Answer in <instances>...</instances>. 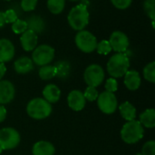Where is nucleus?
I'll use <instances>...</instances> for the list:
<instances>
[{
  "label": "nucleus",
  "mask_w": 155,
  "mask_h": 155,
  "mask_svg": "<svg viewBox=\"0 0 155 155\" xmlns=\"http://www.w3.org/2000/svg\"><path fill=\"white\" fill-rule=\"evenodd\" d=\"M143 76L144 78L153 84L155 82V62H151L148 64L145 65V67L143 68Z\"/></svg>",
  "instance_id": "nucleus-25"
},
{
  "label": "nucleus",
  "mask_w": 155,
  "mask_h": 155,
  "mask_svg": "<svg viewBox=\"0 0 155 155\" xmlns=\"http://www.w3.org/2000/svg\"><path fill=\"white\" fill-rule=\"evenodd\" d=\"M142 155H155V142L153 140L148 141L143 144Z\"/></svg>",
  "instance_id": "nucleus-30"
},
{
  "label": "nucleus",
  "mask_w": 155,
  "mask_h": 155,
  "mask_svg": "<svg viewBox=\"0 0 155 155\" xmlns=\"http://www.w3.org/2000/svg\"><path fill=\"white\" fill-rule=\"evenodd\" d=\"M130 67V60L124 53H116L112 55L107 63V72L113 78L124 76Z\"/></svg>",
  "instance_id": "nucleus-1"
},
{
  "label": "nucleus",
  "mask_w": 155,
  "mask_h": 155,
  "mask_svg": "<svg viewBox=\"0 0 155 155\" xmlns=\"http://www.w3.org/2000/svg\"><path fill=\"white\" fill-rule=\"evenodd\" d=\"M37 40H38L37 34H35L34 31L29 29L25 31L20 37L21 45L23 49L26 52H30L36 47Z\"/></svg>",
  "instance_id": "nucleus-13"
},
{
  "label": "nucleus",
  "mask_w": 155,
  "mask_h": 155,
  "mask_svg": "<svg viewBox=\"0 0 155 155\" xmlns=\"http://www.w3.org/2000/svg\"><path fill=\"white\" fill-rule=\"evenodd\" d=\"M117 88H118V84H117V81L115 80V78H109L106 83H105V89L107 92H110V93H114L115 91H117Z\"/></svg>",
  "instance_id": "nucleus-34"
},
{
  "label": "nucleus",
  "mask_w": 155,
  "mask_h": 155,
  "mask_svg": "<svg viewBox=\"0 0 155 155\" xmlns=\"http://www.w3.org/2000/svg\"><path fill=\"white\" fill-rule=\"evenodd\" d=\"M67 20L68 24L74 30H84L89 22V12L86 5L81 4L74 6L68 14Z\"/></svg>",
  "instance_id": "nucleus-2"
},
{
  "label": "nucleus",
  "mask_w": 155,
  "mask_h": 155,
  "mask_svg": "<svg viewBox=\"0 0 155 155\" xmlns=\"http://www.w3.org/2000/svg\"><path fill=\"white\" fill-rule=\"evenodd\" d=\"M144 134L143 126L139 121L133 120L127 122L121 130V137L123 141L128 144H134L143 139Z\"/></svg>",
  "instance_id": "nucleus-4"
},
{
  "label": "nucleus",
  "mask_w": 155,
  "mask_h": 155,
  "mask_svg": "<svg viewBox=\"0 0 155 155\" xmlns=\"http://www.w3.org/2000/svg\"><path fill=\"white\" fill-rule=\"evenodd\" d=\"M15 55V46L13 43L6 39H0V63H6L13 59Z\"/></svg>",
  "instance_id": "nucleus-14"
},
{
  "label": "nucleus",
  "mask_w": 155,
  "mask_h": 155,
  "mask_svg": "<svg viewBox=\"0 0 155 155\" xmlns=\"http://www.w3.org/2000/svg\"><path fill=\"white\" fill-rule=\"evenodd\" d=\"M33 155H54L55 148L53 143L46 141H39L35 143L32 149Z\"/></svg>",
  "instance_id": "nucleus-16"
},
{
  "label": "nucleus",
  "mask_w": 155,
  "mask_h": 155,
  "mask_svg": "<svg viewBox=\"0 0 155 155\" xmlns=\"http://www.w3.org/2000/svg\"><path fill=\"white\" fill-rule=\"evenodd\" d=\"M37 5V0H21V7L25 12L33 11Z\"/></svg>",
  "instance_id": "nucleus-31"
},
{
  "label": "nucleus",
  "mask_w": 155,
  "mask_h": 155,
  "mask_svg": "<svg viewBox=\"0 0 155 155\" xmlns=\"http://www.w3.org/2000/svg\"><path fill=\"white\" fill-rule=\"evenodd\" d=\"M14 69L17 74H27L34 69V63L31 58L22 56L15 62Z\"/></svg>",
  "instance_id": "nucleus-18"
},
{
  "label": "nucleus",
  "mask_w": 155,
  "mask_h": 155,
  "mask_svg": "<svg viewBox=\"0 0 155 155\" xmlns=\"http://www.w3.org/2000/svg\"><path fill=\"white\" fill-rule=\"evenodd\" d=\"M98 91L96 90L95 87L93 86H88L84 93V96L85 98V100H88L89 102H94L97 99L98 97Z\"/></svg>",
  "instance_id": "nucleus-29"
},
{
  "label": "nucleus",
  "mask_w": 155,
  "mask_h": 155,
  "mask_svg": "<svg viewBox=\"0 0 155 155\" xmlns=\"http://www.w3.org/2000/svg\"><path fill=\"white\" fill-rule=\"evenodd\" d=\"M133 0H111L112 4L114 5V7L118 9H126L128 8Z\"/></svg>",
  "instance_id": "nucleus-33"
},
{
  "label": "nucleus",
  "mask_w": 155,
  "mask_h": 155,
  "mask_svg": "<svg viewBox=\"0 0 155 155\" xmlns=\"http://www.w3.org/2000/svg\"><path fill=\"white\" fill-rule=\"evenodd\" d=\"M140 123L142 125L147 127V128H154L155 127V110L151 108L145 110L143 113H142L139 116Z\"/></svg>",
  "instance_id": "nucleus-20"
},
{
  "label": "nucleus",
  "mask_w": 155,
  "mask_h": 155,
  "mask_svg": "<svg viewBox=\"0 0 155 155\" xmlns=\"http://www.w3.org/2000/svg\"><path fill=\"white\" fill-rule=\"evenodd\" d=\"M67 103L69 107L75 111H81L84 108L86 100L84 96V94L79 90H73L69 93L67 97Z\"/></svg>",
  "instance_id": "nucleus-11"
},
{
  "label": "nucleus",
  "mask_w": 155,
  "mask_h": 155,
  "mask_svg": "<svg viewBox=\"0 0 155 155\" xmlns=\"http://www.w3.org/2000/svg\"><path fill=\"white\" fill-rule=\"evenodd\" d=\"M25 22L27 24V29L34 31L35 34L41 33L45 29V22L40 16L37 15L30 16Z\"/></svg>",
  "instance_id": "nucleus-21"
},
{
  "label": "nucleus",
  "mask_w": 155,
  "mask_h": 155,
  "mask_svg": "<svg viewBox=\"0 0 155 155\" xmlns=\"http://www.w3.org/2000/svg\"><path fill=\"white\" fill-rule=\"evenodd\" d=\"M5 24V18H4V13L0 12V27L4 26Z\"/></svg>",
  "instance_id": "nucleus-37"
},
{
  "label": "nucleus",
  "mask_w": 155,
  "mask_h": 155,
  "mask_svg": "<svg viewBox=\"0 0 155 155\" xmlns=\"http://www.w3.org/2000/svg\"><path fill=\"white\" fill-rule=\"evenodd\" d=\"M95 50H97V53L98 54L106 55V54H108L112 51V47L110 45L109 41L103 40L100 43H97V45H96V49Z\"/></svg>",
  "instance_id": "nucleus-28"
},
{
  "label": "nucleus",
  "mask_w": 155,
  "mask_h": 155,
  "mask_svg": "<svg viewBox=\"0 0 155 155\" xmlns=\"http://www.w3.org/2000/svg\"><path fill=\"white\" fill-rule=\"evenodd\" d=\"M44 99L50 104H54L59 101L61 97V90L55 84H47L43 90Z\"/></svg>",
  "instance_id": "nucleus-17"
},
{
  "label": "nucleus",
  "mask_w": 155,
  "mask_h": 155,
  "mask_svg": "<svg viewBox=\"0 0 155 155\" xmlns=\"http://www.w3.org/2000/svg\"><path fill=\"white\" fill-rule=\"evenodd\" d=\"M21 137L19 133L12 128L5 127L0 130V150H11L15 148L20 143Z\"/></svg>",
  "instance_id": "nucleus-5"
},
{
  "label": "nucleus",
  "mask_w": 155,
  "mask_h": 155,
  "mask_svg": "<svg viewBox=\"0 0 155 155\" xmlns=\"http://www.w3.org/2000/svg\"><path fill=\"white\" fill-rule=\"evenodd\" d=\"M124 76V84L130 91H135L141 86V76L140 74L135 70L127 71Z\"/></svg>",
  "instance_id": "nucleus-15"
},
{
  "label": "nucleus",
  "mask_w": 155,
  "mask_h": 155,
  "mask_svg": "<svg viewBox=\"0 0 155 155\" xmlns=\"http://www.w3.org/2000/svg\"><path fill=\"white\" fill-rule=\"evenodd\" d=\"M54 57V49L48 45L36 46L32 54V61L37 65L44 66L49 64Z\"/></svg>",
  "instance_id": "nucleus-7"
},
{
  "label": "nucleus",
  "mask_w": 155,
  "mask_h": 155,
  "mask_svg": "<svg viewBox=\"0 0 155 155\" xmlns=\"http://www.w3.org/2000/svg\"><path fill=\"white\" fill-rule=\"evenodd\" d=\"M109 43L112 50L115 51L116 53H124L129 47V38L121 31L113 32L110 36Z\"/></svg>",
  "instance_id": "nucleus-10"
},
{
  "label": "nucleus",
  "mask_w": 155,
  "mask_h": 155,
  "mask_svg": "<svg viewBox=\"0 0 155 155\" xmlns=\"http://www.w3.org/2000/svg\"><path fill=\"white\" fill-rule=\"evenodd\" d=\"M12 30L16 35H22L25 31L27 30V24L25 20L17 19L12 24Z\"/></svg>",
  "instance_id": "nucleus-27"
},
{
  "label": "nucleus",
  "mask_w": 155,
  "mask_h": 155,
  "mask_svg": "<svg viewBox=\"0 0 155 155\" xmlns=\"http://www.w3.org/2000/svg\"><path fill=\"white\" fill-rule=\"evenodd\" d=\"M6 72V67L4 64V63H0V80L4 77Z\"/></svg>",
  "instance_id": "nucleus-36"
},
{
  "label": "nucleus",
  "mask_w": 155,
  "mask_h": 155,
  "mask_svg": "<svg viewBox=\"0 0 155 155\" xmlns=\"http://www.w3.org/2000/svg\"><path fill=\"white\" fill-rule=\"evenodd\" d=\"M27 114L35 120H43L47 118L52 113V105L44 98H34L26 106Z\"/></svg>",
  "instance_id": "nucleus-3"
},
{
  "label": "nucleus",
  "mask_w": 155,
  "mask_h": 155,
  "mask_svg": "<svg viewBox=\"0 0 155 155\" xmlns=\"http://www.w3.org/2000/svg\"><path fill=\"white\" fill-rule=\"evenodd\" d=\"M75 45L84 53H92L96 49L97 39L96 37L86 30L79 31L75 35Z\"/></svg>",
  "instance_id": "nucleus-6"
},
{
  "label": "nucleus",
  "mask_w": 155,
  "mask_h": 155,
  "mask_svg": "<svg viewBox=\"0 0 155 155\" xmlns=\"http://www.w3.org/2000/svg\"><path fill=\"white\" fill-rule=\"evenodd\" d=\"M5 1H10V0H5Z\"/></svg>",
  "instance_id": "nucleus-39"
},
{
  "label": "nucleus",
  "mask_w": 155,
  "mask_h": 155,
  "mask_svg": "<svg viewBox=\"0 0 155 155\" xmlns=\"http://www.w3.org/2000/svg\"><path fill=\"white\" fill-rule=\"evenodd\" d=\"M143 10L151 18L152 21L155 20V0H144L143 2Z\"/></svg>",
  "instance_id": "nucleus-26"
},
{
  "label": "nucleus",
  "mask_w": 155,
  "mask_h": 155,
  "mask_svg": "<svg viewBox=\"0 0 155 155\" xmlns=\"http://www.w3.org/2000/svg\"><path fill=\"white\" fill-rule=\"evenodd\" d=\"M97 105L99 109L105 114H114L117 107L118 102L115 94L110 92H103L97 97Z\"/></svg>",
  "instance_id": "nucleus-9"
},
{
  "label": "nucleus",
  "mask_w": 155,
  "mask_h": 155,
  "mask_svg": "<svg viewBox=\"0 0 155 155\" xmlns=\"http://www.w3.org/2000/svg\"><path fill=\"white\" fill-rule=\"evenodd\" d=\"M14 84L7 80H0V104H9L15 97Z\"/></svg>",
  "instance_id": "nucleus-12"
},
{
  "label": "nucleus",
  "mask_w": 155,
  "mask_h": 155,
  "mask_svg": "<svg viewBox=\"0 0 155 155\" xmlns=\"http://www.w3.org/2000/svg\"><path fill=\"white\" fill-rule=\"evenodd\" d=\"M104 71L103 67L99 64H94L89 65L84 74V82L88 86L97 87L99 86L104 80Z\"/></svg>",
  "instance_id": "nucleus-8"
},
{
  "label": "nucleus",
  "mask_w": 155,
  "mask_h": 155,
  "mask_svg": "<svg viewBox=\"0 0 155 155\" xmlns=\"http://www.w3.org/2000/svg\"><path fill=\"white\" fill-rule=\"evenodd\" d=\"M39 77L42 80H50L56 76V69L54 65H44L39 70Z\"/></svg>",
  "instance_id": "nucleus-22"
},
{
  "label": "nucleus",
  "mask_w": 155,
  "mask_h": 155,
  "mask_svg": "<svg viewBox=\"0 0 155 155\" xmlns=\"http://www.w3.org/2000/svg\"><path fill=\"white\" fill-rule=\"evenodd\" d=\"M64 5L65 0H47V8L54 15L61 14L64 8Z\"/></svg>",
  "instance_id": "nucleus-23"
},
{
  "label": "nucleus",
  "mask_w": 155,
  "mask_h": 155,
  "mask_svg": "<svg viewBox=\"0 0 155 155\" xmlns=\"http://www.w3.org/2000/svg\"><path fill=\"white\" fill-rule=\"evenodd\" d=\"M70 1H79V0H70Z\"/></svg>",
  "instance_id": "nucleus-38"
},
{
  "label": "nucleus",
  "mask_w": 155,
  "mask_h": 155,
  "mask_svg": "<svg viewBox=\"0 0 155 155\" xmlns=\"http://www.w3.org/2000/svg\"><path fill=\"white\" fill-rule=\"evenodd\" d=\"M4 18H5V22L6 23H14L15 21H16L17 18V15L15 13V10L13 9H8L4 13Z\"/></svg>",
  "instance_id": "nucleus-32"
},
{
  "label": "nucleus",
  "mask_w": 155,
  "mask_h": 155,
  "mask_svg": "<svg viewBox=\"0 0 155 155\" xmlns=\"http://www.w3.org/2000/svg\"><path fill=\"white\" fill-rule=\"evenodd\" d=\"M136 155H142V154H136Z\"/></svg>",
  "instance_id": "nucleus-40"
},
{
  "label": "nucleus",
  "mask_w": 155,
  "mask_h": 155,
  "mask_svg": "<svg viewBox=\"0 0 155 155\" xmlns=\"http://www.w3.org/2000/svg\"><path fill=\"white\" fill-rule=\"evenodd\" d=\"M119 111L122 117L127 122L135 120L136 118V109L129 102H124L119 106Z\"/></svg>",
  "instance_id": "nucleus-19"
},
{
  "label": "nucleus",
  "mask_w": 155,
  "mask_h": 155,
  "mask_svg": "<svg viewBox=\"0 0 155 155\" xmlns=\"http://www.w3.org/2000/svg\"><path fill=\"white\" fill-rule=\"evenodd\" d=\"M6 117V109L4 105L0 104V123L4 122Z\"/></svg>",
  "instance_id": "nucleus-35"
},
{
  "label": "nucleus",
  "mask_w": 155,
  "mask_h": 155,
  "mask_svg": "<svg viewBox=\"0 0 155 155\" xmlns=\"http://www.w3.org/2000/svg\"><path fill=\"white\" fill-rule=\"evenodd\" d=\"M56 69V76L59 78H65L70 73V64L65 61H61L54 65Z\"/></svg>",
  "instance_id": "nucleus-24"
}]
</instances>
